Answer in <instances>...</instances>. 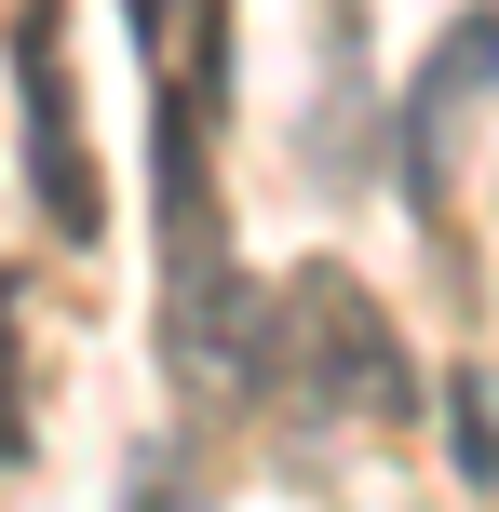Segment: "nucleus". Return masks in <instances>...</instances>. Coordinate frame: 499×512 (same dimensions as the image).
<instances>
[{
    "label": "nucleus",
    "instance_id": "1",
    "mask_svg": "<svg viewBox=\"0 0 499 512\" xmlns=\"http://www.w3.org/2000/svg\"><path fill=\"white\" fill-rule=\"evenodd\" d=\"M270 405L311 418V432H392V418H419V364H405L392 310L338 256L270 283Z\"/></svg>",
    "mask_w": 499,
    "mask_h": 512
},
{
    "label": "nucleus",
    "instance_id": "2",
    "mask_svg": "<svg viewBox=\"0 0 499 512\" xmlns=\"http://www.w3.org/2000/svg\"><path fill=\"white\" fill-rule=\"evenodd\" d=\"M14 108H27V203L54 243L108 230L95 149H81V81H68V0H14Z\"/></svg>",
    "mask_w": 499,
    "mask_h": 512
},
{
    "label": "nucleus",
    "instance_id": "3",
    "mask_svg": "<svg viewBox=\"0 0 499 512\" xmlns=\"http://www.w3.org/2000/svg\"><path fill=\"white\" fill-rule=\"evenodd\" d=\"M499 95V14L473 0V14L446 27V41L419 54V95H405V203L446 230V149H459V122Z\"/></svg>",
    "mask_w": 499,
    "mask_h": 512
},
{
    "label": "nucleus",
    "instance_id": "4",
    "mask_svg": "<svg viewBox=\"0 0 499 512\" xmlns=\"http://www.w3.org/2000/svg\"><path fill=\"white\" fill-rule=\"evenodd\" d=\"M446 432H459V472L499 486V378H446Z\"/></svg>",
    "mask_w": 499,
    "mask_h": 512
},
{
    "label": "nucleus",
    "instance_id": "5",
    "mask_svg": "<svg viewBox=\"0 0 499 512\" xmlns=\"http://www.w3.org/2000/svg\"><path fill=\"white\" fill-rule=\"evenodd\" d=\"M203 14H216V0H122V27H135V54H149L162 81L189 68V41H203Z\"/></svg>",
    "mask_w": 499,
    "mask_h": 512
},
{
    "label": "nucleus",
    "instance_id": "6",
    "mask_svg": "<svg viewBox=\"0 0 499 512\" xmlns=\"http://www.w3.org/2000/svg\"><path fill=\"white\" fill-rule=\"evenodd\" d=\"M27 445V297H14V270H0V459Z\"/></svg>",
    "mask_w": 499,
    "mask_h": 512
}]
</instances>
